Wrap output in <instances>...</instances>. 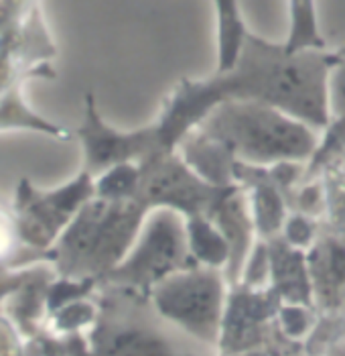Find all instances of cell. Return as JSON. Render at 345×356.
Wrapping results in <instances>:
<instances>
[{"instance_id":"1","label":"cell","mask_w":345,"mask_h":356,"mask_svg":"<svg viewBox=\"0 0 345 356\" xmlns=\"http://www.w3.org/2000/svg\"><path fill=\"white\" fill-rule=\"evenodd\" d=\"M333 63L335 51L291 55L285 43L268 41L250 31L230 72H215L203 80L183 78L162 100L153 124L162 147L177 149L219 104L262 102L325 131L331 124L327 78Z\"/></svg>"},{"instance_id":"2","label":"cell","mask_w":345,"mask_h":356,"mask_svg":"<svg viewBox=\"0 0 345 356\" xmlns=\"http://www.w3.org/2000/svg\"><path fill=\"white\" fill-rule=\"evenodd\" d=\"M195 131L252 167L311 163L323 138L311 124L262 102L219 104Z\"/></svg>"},{"instance_id":"3","label":"cell","mask_w":345,"mask_h":356,"mask_svg":"<svg viewBox=\"0 0 345 356\" xmlns=\"http://www.w3.org/2000/svg\"><path fill=\"white\" fill-rule=\"evenodd\" d=\"M146 216L138 200L94 195L51 248L55 273L102 283L128 257Z\"/></svg>"},{"instance_id":"4","label":"cell","mask_w":345,"mask_h":356,"mask_svg":"<svg viewBox=\"0 0 345 356\" xmlns=\"http://www.w3.org/2000/svg\"><path fill=\"white\" fill-rule=\"evenodd\" d=\"M100 316L87 332V356H191L175 344L179 330L165 322L146 296L100 285Z\"/></svg>"},{"instance_id":"5","label":"cell","mask_w":345,"mask_h":356,"mask_svg":"<svg viewBox=\"0 0 345 356\" xmlns=\"http://www.w3.org/2000/svg\"><path fill=\"white\" fill-rule=\"evenodd\" d=\"M228 298L230 283L224 271L203 265L162 279L149 293L165 322L210 350L219 348Z\"/></svg>"},{"instance_id":"6","label":"cell","mask_w":345,"mask_h":356,"mask_svg":"<svg viewBox=\"0 0 345 356\" xmlns=\"http://www.w3.org/2000/svg\"><path fill=\"white\" fill-rule=\"evenodd\" d=\"M197 265L187 243L185 216L173 210H151L128 257L100 285L146 296L162 279Z\"/></svg>"},{"instance_id":"7","label":"cell","mask_w":345,"mask_h":356,"mask_svg":"<svg viewBox=\"0 0 345 356\" xmlns=\"http://www.w3.org/2000/svg\"><path fill=\"white\" fill-rule=\"evenodd\" d=\"M94 195V177L83 169L67 184L51 190H41L28 177H23L10 204L23 243L51 252L63 230Z\"/></svg>"},{"instance_id":"8","label":"cell","mask_w":345,"mask_h":356,"mask_svg":"<svg viewBox=\"0 0 345 356\" xmlns=\"http://www.w3.org/2000/svg\"><path fill=\"white\" fill-rule=\"evenodd\" d=\"M138 169L140 181L136 200L149 212L165 208L185 218L210 216L221 195L232 188H219L203 179L187 165L177 149H165L151 155L138 163Z\"/></svg>"},{"instance_id":"9","label":"cell","mask_w":345,"mask_h":356,"mask_svg":"<svg viewBox=\"0 0 345 356\" xmlns=\"http://www.w3.org/2000/svg\"><path fill=\"white\" fill-rule=\"evenodd\" d=\"M83 161L81 169L94 179L104 171L124 163H142L151 155L165 151L155 124L136 131H118L100 114L94 92L83 96V118L76 131Z\"/></svg>"},{"instance_id":"10","label":"cell","mask_w":345,"mask_h":356,"mask_svg":"<svg viewBox=\"0 0 345 356\" xmlns=\"http://www.w3.org/2000/svg\"><path fill=\"white\" fill-rule=\"evenodd\" d=\"M210 218L221 230V234L226 236V241L230 245V263H228L224 275H226L230 287H234L239 283L244 265L258 241L250 202L239 184H234L221 195V200L212 210Z\"/></svg>"},{"instance_id":"11","label":"cell","mask_w":345,"mask_h":356,"mask_svg":"<svg viewBox=\"0 0 345 356\" xmlns=\"http://www.w3.org/2000/svg\"><path fill=\"white\" fill-rule=\"evenodd\" d=\"M234 177L236 184H239L248 195L258 238L270 241L280 236L285 220L291 214V208L289 195L276 181V177L270 173V169L236 161Z\"/></svg>"},{"instance_id":"12","label":"cell","mask_w":345,"mask_h":356,"mask_svg":"<svg viewBox=\"0 0 345 356\" xmlns=\"http://www.w3.org/2000/svg\"><path fill=\"white\" fill-rule=\"evenodd\" d=\"M57 57L51 33L47 29L41 0H37L23 23L15 31L12 39V59L21 76L28 78H39V80H53L55 72L51 67V59Z\"/></svg>"},{"instance_id":"13","label":"cell","mask_w":345,"mask_h":356,"mask_svg":"<svg viewBox=\"0 0 345 356\" xmlns=\"http://www.w3.org/2000/svg\"><path fill=\"white\" fill-rule=\"evenodd\" d=\"M270 248V289L280 303L315 305L309 252L291 247L280 236L266 241Z\"/></svg>"},{"instance_id":"14","label":"cell","mask_w":345,"mask_h":356,"mask_svg":"<svg viewBox=\"0 0 345 356\" xmlns=\"http://www.w3.org/2000/svg\"><path fill=\"white\" fill-rule=\"evenodd\" d=\"M313 296L321 307H339L345 302V234L321 232L309 250Z\"/></svg>"},{"instance_id":"15","label":"cell","mask_w":345,"mask_h":356,"mask_svg":"<svg viewBox=\"0 0 345 356\" xmlns=\"http://www.w3.org/2000/svg\"><path fill=\"white\" fill-rule=\"evenodd\" d=\"M55 277L57 273L51 265H35L23 287H19L2 303L0 312L12 320L27 340L47 328V289Z\"/></svg>"},{"instance_id":"16","label":"cell","mask_w":345,"mask_h":356,"mask_svg":"<svg viewBox=\"0 0 345 356\" xmlns=\"http://www.w3.org/2000/svg\"><path fill=\"white\" fill-rule=\"evenodd\" d=\"M21 88L23 83H15L0 96V131H31L57 140H69L74 137V133H69L65 127L47 120L31 108L23 100Z\"/></svg>"},{"instance_id":"17","label":"cell","mask_w":345,"mask_h":356,"mask_svg":"<svg viewBox=\"0 0 345 356\" xmlns=\"http://www.w3.org/2000/svg\"><path fill=\"white\" fill-rule=\"evenodd\" d=\"M217 15V70L230 72L238 61L250 33L242 17L239 0H212Z\"/></svg>"},{"instance_id":"18","label":"cell","mask_w":345,"mask_h":356,"mask_svg":"<svg viewBox=\"0 0 345 356\" xmlns=\"http://www.w3.org/2000/svg\"><path fill=\"white\" fill-rule=\"evenodd\" d=\"M187 222V243L197 265L226 271L230 263V245L210 216H191Z\"/></svg>"},{"instance_id":"19","label":"cell","mask_w":345,"mask_h":356,"mask_svg":"<svg viewBox=\"0 0 345 356\" xmlns=\"http://www.w3.org/2000/svg\"><path fill=\"white\" fill-rule=\"evenodd\" d=\"M283 43L291 55L327 49L319 29L315 0H289V33Z\"/></svg>"},{"instance_id":"20","label":"cell","mask_w":345,"mask_h":356,"mask_svg":"<svg viewBox=\"0 0 345 356\" xmlns=\"http://www.w3.org/2000/svg\"><path fill=\"white\" fill-rule=\"evenodd\" d=\"M35 265H51V252L25 245L19 234L12 208L0 204V267L27 269Z\"/></svg>"},{"instance_id":"21","label":"cell","mask_w":345,"mask_h":356,"mask_svg":"<svg viewBox=\"0 0 345 356\" xmlns=\"http://www.w3.org/2000/svg\"><path fill=\"white\" fill-rule=\"evenodd\" d=\"M100 316L98 300L85 298L80 302L67 303L61 309L53 312L47 320V328L53 334L67 336V334H87L96 326Z\"/></svg>"},{"instance_id":"22","label":"cell","mask_w":345,"mask_h":356,"mask_svg":"<svg viewBox=\"0 0 345 356\" xmlns=\"http://www.w3.org/2000/svg\"><path fill=\"white\" fill-rule=\"evenodd\" d=\"M140 181L138 163L116 165L94 179L96 197L104 200H136Z\"/></svg>"},{"instance_id":"23","label":"cell","mask_w":345,"mask_h":356,"mask_svg":"<svg viewBox=\"0 0 345 356\" xmlns=\"http://www.w3.org/2000/svg\"><path fill=\"white\" fill-rule=\"evenodd\" d=\"M100 281L96 279H74V277H55L47 289V312L49 316L63 305L80 302L98 293Z\"/></svg>"},{"instance_id":"24","label":"cell","mask_w":345,"mask_h":356,"mask_svg":"<svg viewBox=\"0 0 345 356\" xmlns=\"http://www.w3.org/2000/svg\"><path fill=\"white\" fill-rule=\"evenodd\" d=\"M319 236H321L319 220L305 216V214H298V212H291L287 216L283 232H280V238L285 243H289L294 248L307 250V252L317 243Z\"/></svg>"},{"instance_id":"25","label":"cell","mask_w":345,"mask_h":356,"mask_svg":"<svg viewBox=\"0 0 345 356\" xmlns=\"http://www.w3.org/2000/svg\"><path fill=\"white\" fill-rule=\"evenodd\" d=\"M327 108L331 120L345 118V47L335 51V63L327 78Z\"/></svg>"},{"instance_id":"26","label":"cell","mask_w":345,"mask_h":356,"mask_svg":"<svg viewBox=\"0 0 345 356\" xmlns=\"http://www.w3.org/2000/svg\"><path fill=\"white\" fill-rule=\"evenodd\" d=\"M276 316H278V324H280L283 332L291 338H303L313 326L311 305L280 303Z\"/></svg>"},{"instance_id":"27","label":"cell","mask_w":345,"mask_h":356,"mask_svg":"<svg viewBox=\"0 0 345 356\" xmlns=\"http://www.w3.org/2000/svg\"><path fill=\"white\" fill-rule=\"evenodd\" d=\"M27 338L12 324V320L0 312V356H25Z\"/></svg>"},{"instance_id":"28","label":"cell","mask_w":345,"mask_h":356,"mask_svg":"<svg viewBox=\"0 0 345 356\" xmlns=\"http://www.w3.org/2000/svg\"><path fill=\"white\" fill-rule=\"evenodd\" d=\"M37 0H0V37L21 25Z\"/></svg>"},{"instance_id":"29","label":"cell","mask_w":345,"mask_h":356,"mask_svg":"<svg viewBox=\"0 0 345 356\" xmlns=\"http://www.w3.org/2000/svg\"><path fill=\"white\" fill-rule=\"evenodd\" d=\"M339 151L345 153V118L331 120V124L325 129V137L321 138V147H319V151L315 153V157H325V155L339 153Z\"/></svg>"}]
</instances>
